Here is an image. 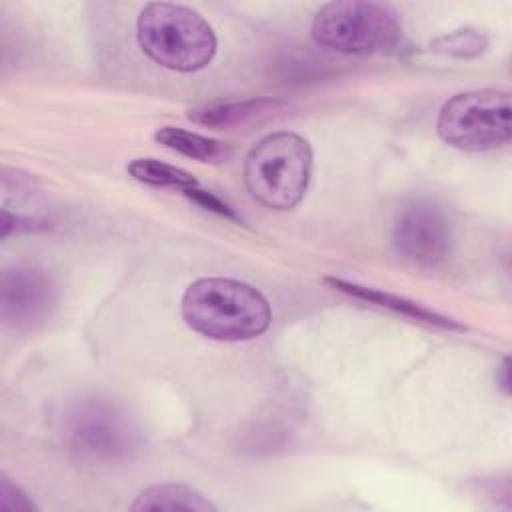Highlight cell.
Segmentation results:
<instances>
[{
	"label": "cell",
	"mask_w": 512,
	"mask_h": 512,
	"mask_svg": "<svg viewBox=\"0 0 512 512\" xmlns=\"http://www.w3.org/2000/svg\"><path fill=\"white\" fill-rule=\"evenodd\" d=\"M142 52L174 72L206 68L218 48L212 26L192 8L174 2L146 4L136 22Z\"/></svg>",
	"instance_id": "obj_2"
},
{
	"label": "cell",
	"mask_w": 512,
	"mask_h": 512,
	"mask_svg": "<svg viewBox=\"0 0 512 512\" xmlns=\"http://www.w3.org/2000/svg\"><path fill=\"white\" fill-rule=\"evenodd\" d=\"M64 440L74 454L90 462H120L140 446V434L128 412L100 396L76 400L64 416Z\"/></svg>",
	"instance_id": "obj_6"
},
{
	"label": "cell",
	"mask_w": 512,
	"mask_h": 512,
	"mask_svg": "<svg viewBox=\"0 0 512 512\" xmlns=\"http://www.w3.org/2000/svg\"><path fill=\"white\" fill-rule=\"evenodd\" d=\"M324 282L328 286H332L334 290L342 292V294H348V296L364 300L368 304L386 308V310H390L394 314H400L404 318H410L414 322L434 326V328H442V330H454V332H464L466 330V326H462L454 318L444 316V314H440V312H436V310H432V308H428L420 302H414L410 298L390 294V292H384V290H378V288L362 286V284H356V282H348V280H342V278H334V276L324 278Z\"/></svg>",
	"instance_id": "obj_9"
},
{
	"label": "cell",
	"mask_w": 512,
	"mask_h": 512,
	"mask_svg": "<svg viewBox=\"0 0 512 512\" xmlns=\"http://www.w3.org/2000/svg\"><path fill=\"white\" fill-rule=\"evenodd\" d=\"M392 244L404 258L434 266L444 262L450 254L452 228L442 208L420 200L406 206L396 218Z\"/></svg>",
	"instance_id": "obj_7"
},
{
	"label": "cell",
	"mask_w": 512,
	"mask_h": 512,
	"mask_svg": "<svg viewBox=\"0 0 512 512\" xmlns=\"http://www.w3.org/2000/svg\"><path fill=\"white\" fill-rule=\"evenodd\" d=\"M134 512L144 510H192V512H216V506L196 488L186 484H154L142 490L134 504Z\"/></svg>",
	"instance_id": "obj_11"
},
{
	"label": "cell",
	"mask_w": 512,
	"mask_h": 512,
	"mask_svg": "<svg viewBox=\"0 0 512 512\" xmlns=\"http://www.w3.org/2000/svg\"><path fill=\"white\" fill-rule=\"evenodd\" d=\"M184 194L194 202V204H198V206H202L204 210H210V212H214V214H218V216H224V218H230V220H240V216L226 204V202H222L218 196H214L212 192H208V190H202V188H198V186H192V188H188V190H184Z\"/></svg>",
	"instance_id": "obj_16"
},
{
	"label": "cell",
	"mask_w": 512,
	"mask_h": 512,
	"mask_svg": "<svg viewBox=\"0 0 512 512\" xmlns=\"http://www.w3.org/2000/svg\"><path fill=\"white\" fill-rule=\"evenodd\" d=\"M0 508L8 512H34L36 504L10 478L0 476Z\"/></svg>",
	"instance_id": "obj_15"
},
{
	"label": "cell",
	"mask_w": 512,
	"mask_h": 512,
	"mask_svg": "<svg viewBox=\"0 0 512 512\" xmlns=\"http://www.w3.org/2000/svg\"><path fill=\"white\" fill-rule=\"evenodd\" d=\"M284 102L274 98H252L242 102H214L206 106H198L188 112V118L202 126H234L254 120L258 116H266L282 108Z\"/></svg>",
	"instance_id": "obj_10"
},
{
	"label": "cell",
	"mask_w": 512,
	"mask_h": 512,
	"mask_svg": "<svg viewBox=\"0 0 512 512\" xmlns=\"http://www.w3.org/2000/svg\"><path fill=\"white\" fill-rule=\"evenodd\" d=\"M128 174L148 186H158V188H178V190H188L192 186H198L196 178L172 164L160 162L156 158H136L128 164Z\"/></svg>",
	"instance_id": "obj_13"
},
{
	"label": "cell",
	"mask_w": 512,
	"mask_h": 512,
	"mask_svg": "<svg viewBox=\"0 0 512 512\" xmlns=\"http://www.w3.org/2000/svg\"><path fill=\"white\" fill-rule=\"evenodd\" d=\"M154 140L160 142L162 146L176 150L188 158L200 160V162H210V160H218L226 154V148L222 142L196 134V132H188L182 128H174V126H164L154 134Z\"/></svg>",
	"instance_id": "obj_12"
},
{
	"label": "cell",
	"mask_w": 512,
	"mask_h": 512,
	"mask_svg": "<svg viewBox=\"0 0 512 512\" xmlns=\"http://www.w3.org/2000/svg\"><path fill=\"white\" fill-rule=\"evenodd\" d=\"M310 34L328 50L366 56L394 50L402 36V24L386 4L336 0L314 14Z\"/></svg>",
	"instance_id": "obj_4"
},
{
	"label": "cell",
	"mask_w": 512,
	"mask_h": 512,
	"mask_svg": "<svg viewBox=\"0 0 512 512\" xmlns=\"http://www.w3.org/2000/svg\"><path fill=\"white\" fill-rule=\"evenodd\" d=\"M496 382L504 394L510 392V360L504 358L496 370Z\"/></svg>",
	"instance_id": "obj_17"
},
{
	"label": "cell",
	"mask_w": 512,
	"mask_h": 512,
	"mask_svg": "<svg viewBox=\"0 0 512 512\" xmlns=\"http://www.w3.org/2000/svg\"><path fill=\"white\" fill-rule=\"evenodd\" d=\"M312 176V148L294 132H274L258 140L244 160V182L252 198L274 210L294 208Z\"/></svg>",
	"instance_id": "obj_3"
},
{
	"label": "cell",
	"mask_w": 512,
	"mask_h": 512,
	"mask_svg": "<svg viewBox=\"0 0 512 512\" xmlns=\"http://www.w3.org/2000/svg\"><path fill=\"white\" fill-rule=\"evenodd\" d=\"M488 36L474 28H462L442 34L430 42V50L452 58H478L488 50Z\"/></svg>",
	"instance_id": "obj_14"
},
{
	"label": "cell",
	"mask_w": 512,
	"mask_h": 512,
	"mask_svg": "<svg viewBox=\"0 0 512 512\" xmlns=\"http://www.w3.org/2000/svg\"><path fill=\"white\" fill-rule=\"evenodd\" d=\"M182 318L198 334L240 342L264 334L272 322L266 296L234 278H200L182 296Z\"/></svg>",
	"instance_id": "obj_1"
},
{
	"label": "cell",
	"mask_w": 512,
	"mask_h": 512,
	"mask_svg": "<svg viewBox=\"0 0 512 512\" xmlns=\"http://www.w3.org/2000/svg\"><path fill=\"white\" fill-rule=\"evenodd\" d=\"M436 128L440 138L458 150L504 146L512 134L510 94L496 88L460 92L442 104Z\"/></svg>",
	"instance_id": "obj_5"
},
{
	"label": "cell",
	"mask_w": 512,
	"mask_h": 512,
	"mask_svg": "<svg viewBox=\"0 0 512 512\" xmlns=\"http://www.w3.org/2000/svg\"><path fill=\"white\" fill-rule=\"evenodd\" d=\"M54 302V286L42 270L14 266L2 272L0 314L6 326L32 328L50 316Z\"/></svg>",
	"instance_id": "obj_8"
}]
</instances>
